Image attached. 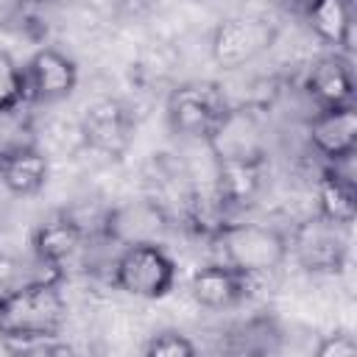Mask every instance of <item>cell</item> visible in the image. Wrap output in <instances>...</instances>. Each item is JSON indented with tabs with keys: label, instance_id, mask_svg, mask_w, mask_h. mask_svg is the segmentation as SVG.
Listing matches in <instances>:
<instances>
[{
	"label": "cell",
	"instance_id": "1",
	"mask_svg": "<svg viewBox=\"0 0 357 357\" xmlns=\"http://www.w3.org/2000/svg\"><path fill=\"white\" fill-rule=\"evenodd\" d=\"M204 142L218 165V192L226 201L248 195L268 159L265 117L251 106H229Z\"/></svg>",
	"mask_w": 357,
	"mask_h": 357
},
{
	"label": "cell",
	"instance_id": "2",
	"mask_svg": "<svg viewBox=\"0 0 357 357\" xmlns=\"http://www.w3.org/2000/svg\"><path fill=\"white\" fill-rule=\"evenodd\" d=\"M67 321V301L56 279H31L0 293V337L31 346L56 340Z\"/></svg>",
	"mask_w": 357,
	"mask_h": 357
},
{
	"label": "cell",
	"instance_id": "3",
	"mask_svg": "<svg viewBox=\"0 0 357 357\" xmlns=\"http://www.w3.org/2000/svg\"><path fill=\"white\" fill-rule=\"evenodd\" d=\"M209 237L220 254V262L248 276L271 273L287 259V234L265 223L223 220Z\"/></svg>",
	"mask_w": 357,
	"mask_h": 357
},
{
	"label": "cell",
	"instance_id": "4",
	"mask_svg": "<svg viewBox=\"0 0 357 357\" xmlns=\"http://www.w3.org/2000/svg\"><path fill=\"white\" fill-rule=\"evenodd\" d=\"M112 284L134 298H165L176 284V262L162 243L126 245L114 257Z\"/></svg>",
	"mask_w": 357,
	"mask_h": 357
},
{
	"label": "cell",
	"instance_id": "5",
	"mask_svg": "<svg viewBox=\"0 0 357 357\" xmlns=\"http://www.w3.org/2000/svg\"><path fill=\"white\" fill-rule=\"evenodd\" d=\"M287 254L307 273H340L349 262V226L315 212L296 223L287 237Z\"/></svg>",
	"mask_w": 357,
	"mask_h": 357
},
{
	"label": "cell",
	"instance_id": "6",
	"mask_svg": "<svg viewBox=\"0 0 357 357\" xmlns=\"http://www.w3.org/2000/svg\"><path fill=\"white\" fill-rule=\"evenodd\" d=\"M279 39L276 22L259 14L226 17L209 36V56L223 70H237L265 56Z\"/></svg>",
	"mask_w": 357,
	"mask_h": 357
},
{
	"label": "cell",
	"instance_id": "7",
	"mask_svg": "<svg viewBox=\"0 0 357 357\" xmlns=\"http://www.w3.org/2000/svg\"><path fill=\"white\" fill-rule=\"evenodd\" d=\"M226 112L229 100L223 89L212 81H187L176 86L165 106L167 126L173 128V134L190 139H206Z\"/></svg>",
	"mask_w": 357,
	"mask_h": 357
},
{
	"label": "cell",
	"instance_id": "8",
	"mask_svg": "<svg viewBox=\"0 0 357 357\" xmlns=\"http://www.w3.org/2000/svg\"><path fill=\"white\" fill-rule=\"evenodd\" d=\"M167 212L151 198H134L106 212L103 237L120 248L134 243H162L167 234Z\"/></svg>",
	"mask_w": 357,
	"mask_h": 357
},
{
	"label": "cell",
	"instance_id": "9",
	"mask_svg": "<svg viewBox=\"0 0 357 357\" xmlns=\"http://www.w3.org/2000/svg\"><path fill=\"white\" fill-rule=\"evenodd\" d=\"M25 70V86H28V100L33 103H56L73 95L78 84V64L56 50V47H39Z\"/></svg>",
	"mask_w": 357,
	"mask_h": 357
},
{
	"label": "cell",
	"instance_id": "10",
	"mask_svg": "<svg viewBox=\"0 0 357 357\" xmlns=\"http://www.w3.org/2000/svg\"><path fill=\"white\" fill-rule=\"evenodd\" d=\"M257 276H248L226 262H209L204 268H198L190 276V296L198 307L206 310H229L237 307L240 301H245L254 290Z\"/></svg>",
	"mask_w": 357,
	"mask_h": 357
},
{
	"label": "cell",
	"instance_id": "11",
	"mask_svg": "<svg viewBox=\"0 0 357 357\" xmlns=\"http://www.w3.org/2000/svg\"><path fill=\"white\" fill-rule=\"evenodd\" d=\"M310 145L318 156H324L329 165L349 162L357 148V112L354 103L349 106H332L321 109L310 126H307Z\"/></svg>",
	"mask_w": 357,
	"mask_h": 357
},
{
	"label": "cell",
	"instance_id": "12",
	"mask_svg": "<svg viewBox=\"0 0 357 357\" xmlns=\"http://www.w3.org/2000/svg\"><path fill=\"white\" fill-rule=\"evenodd\" d=\"M304 92L321 106H349L354 103V70L351 56L335 50L321 59H315L304 75Z\"/></svg>",
	"mask_w": 357,
	"mask_h": 357
},
{
	"label": "cell",
	"instance_id": "13",
	"mask_svg": "<svg viewBox=\"0 0 357 357\" xmlns=\"http://www.w3.org/2000/svg\"><path fill=\"white\" fill-rule=\"evenodd\" d=\"M84 243H86V231L70 215H53L42 220L31 234L33 257L47 268H61L64 262L78 257L84 251Z\"/></svg>",
	"mask_w": 357,
	"mask_h": 357
},
{
	"label": "cell",
	"instance_id": "14",
	"mask_svg": "<svg viewBox=\"0 0 357 357\" xmlns=\"http://www.w3.org/2000/svg\"><path fill=\"white\" fill-rule=\"evenodd\" d=\"M81 131H84L86 142L95 151L120 153V151H126V145L131 139L134 123H131V114H128V109L123 103L100 100V103L86 109V114L81 120Z\"/></svg>",
	"mask_w": 357,
	"mask_h": 357
},
{
	"label": "cell",
	"instance_id": "15",
	"mask_svg": "<svg viewBox=\"0 0 357 357\" xmlns=\"http://www.w3.org/2000/svg\"><path fill=\"white\" fill-rule=\"evenodd\" d=\"M318 212L335 223H343L351 229L357 215V187L349 173L340 170V165L324 167L318 178Z\"/></svg>",
	"mask_w": 357,
	"mask_h": 357
},
{
	"label": "cell",
	"instance_id": "16",
	"mask_svg": "<svg viewBox=\"0 0 357 357\" xmlns=\"http://www.w3.org/2000/svg\"><path fill=\"white\" fill-rule=\"evenodd\" d=\"M304 17L318 39L351 53V3L349 0H310Z\"/></svg>",
	"mask_w": 357,
	"mask_h": 357
},
{
	"label": "cell",
	"instance_id": "17",
	"mask_svg": "<svg viewBox=\"0 0 357 357\" xmlns=\"http://www.w3.org/2000/svg\"><path fill=\"white\" fill-rule=\"evenodd\" d=\"M47 176H50V165H47V156L39 148L0 165V181L17 198L39 195L47 184Z\"/></svg>",
	"mask_w": 357,
	"mask_h": 357
},
{
	"label": "cell",
	"instance_id": "18",
	"mask_svg": "<svg viewBox=\"0 0 357 357\" xmlns=\"http://www.w3.org/2000/svg\"><path fill=\"white\" fill-rule=\"evenodd\" d=\"M36 148H39V134L33 126V114L25 112L22 106L0 109V165L22 153H31Z\"/></svg>",
	"mask_w": 357,
	"mask_h": 357
},
{
	"label": "cell",
	"instance_id": "19",
	"mask_svg": "<svg viewBox=\"0 0 357 357\" xmlns=\"http://www.w3.org/2000/svg\"><path fill=\"white\" fill-rule=\"evenodd\" d=\"M28 100L25 70L8 50H0V109H17Z\"/></svg>",
	"mask_w": 357,
	"mask_h": 357
},
{
	"label": "cell",
	"instance_id": "20",
	"mask_svg": "<svg viewBox=\"0 0 357 357\" xmlns=\"http://www.w3.org/2000/svg\"><path fill=\"white\" fill-rule=\"evenodd\" d=\"M142 354H148V357H192L195 343L187 335H181L178 329H162L148 337V343L142 346Z\"/></svg>",
	"mask_w": 357,
	"mask_h": 357
},
{
	"label": "cell",
	"instance_id": "21",
	"mask_svg": "<svg viewBox=\"0 0 357 357\" xmlns=\"http://www.w3.org/2000/svg\"><path fill=\"white\" fill-rule=\"evenodd\" d=\"M315 354L318 357H351L357 354V340L349 332H332L321 337V343L315 346Z\"/></svg>",
	"mask_w": 357,
	"mask_h": 357
},
{
	"label": "cell",
	"instance_id": "22",
	"mask_svg": "<svg viewBox=\"0 0 357 357\" xmlns=\"http://www.w3.org/2000/svg\"><path fill=\"white\" fill-rule=\"evenodd\" d=\"M28 3H39V0H28Z\"/></svg>",
	"mask_w": 357,
	"mask_h": 357
}]
</instances>
